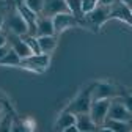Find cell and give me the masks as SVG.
I'll list each match as a JSON object with an SVG mask.
<instances>
[{"instance_id": "52a82bcc", "label": "cell", "mask_w": 132, "mask_h": 132, "mask_svg": "<svg viewBox=\"0 0 132 132\" xmlns=\"http://www.w3.org/2000/svg\"><path fill=\"white\" fill-rule=\"evenodd\" d=\"M52 22H54V30H55V35H61L66 30L69 28H80L82 25L79 24V21L74 18L71 13H60V14H55L52 18Z\"/></svg>"}, {"instance_id": "7c38bea8", "label": "cell", "mask_w": 132, "mask_h": 132, "mask_svg": "<svg viewBox=\"0 0 132 132\" xmlns=\"http://www.w3.org/2000/svg\"><path fill=\"white\" fill-rule=\"evenodd\" d=\"M76 118L77 115L72 113V112H68V110H60L58 117L55 120V124H54V129L55 130H61V132H66L72 124H76Z\"/></svg>"}, {"instance_id": "6da1fadb", "label": "cell", "mask_w": 132, "mask_h": 132, "mask_svg": "<svg viewBox=\"0 0 132 132\" xmlns=\"http://www.w3.org/2000/svg\"><path fill=\"white\" fill-rule=\"evenodd\" d=\"M93 88H91V97L93 99H113L121 96L126 88L115 80L102 79V80H93Z\"/></svg>"}, {"instance_id": "e0dca14e", "label": "cell", "mask_w": 132, "mask_h": 132, "mask_svg": "<svg viewBox=\"0 0 132 132\" xmlns=\"http://www.w3.org/2000/svg\"><path fill=\"white\" fill-rule=\"evenodd\" d=\"M66 5L69 8V13L79 21L82 28H85V13L82 10V0H66Z\"/></svg>"}, {"instance_id": "7402d4cb", "label": "cell", "mask_w": 132, "mask_h": 132, "mask_svg": "<svg viewBox=\"0 0 132 132\" xmlns=\"http://www.w3.org/2000/svg\"><path fill=\"white\" fill-rule=\"evenodd\" d=\"M10 49H11V46L10 44H5V46H0V61H2L5 57H6V54L10 52Z\"/></svg>"}, {"instance_id": "277c9868", "label": "cell", "mask_w": 132, "mask_h": 132, "mask_svg": "<svg viewBox=\"0 0 132 132\" xmlns=\"http://www.w3.org/2000/svg\"><path fill=\"white\" fill-rule=\"evenodd\" d=\"M3 30L10 31V33H14V35H25L28 33V25L25 22V19L22 18L21 11L16 8V5L13 3L10 6V10L6 11L5 14V25H3Z\"/></svg>"}, {"instance_id": "8fae6325", "label": "cell", "mask_w": 132, "mask_h": 132, "mask_svg": "<svg viewBox=\"0 0 132 132\" xmlns=\"http://www.w3.org/2000/svg\"><path fill=\"white\" fill-rule=\"evenodd\" d=\"M60 13H69L66 0H46L44 2V8H43L41 14L54 18L55 14H60Z\"/></svg>"}, {"instance_id": "ba28073f", "label": "cell", "mask_w": 132, "mask_h": 132, "mask_svg": "<svg viewBox=\"0 0 132 132\" xmlns=\"http://www.w3.org/2000/svg\"><path fill=\"white\" fill-rule=\"evenodd\" d=\"M110 21H120L132 28V8L124 5L121 0H117L110 5Z\"/></svg>"}, {"instance_id": "5b68a950", "label": "cell", "mask_w": 132, "mask_h": 132, "mask_svg": "<svg viewBox=\"0 0 132 132\" xmlns=\"http://www.w3.org/2000/svg\"><path fill=\"white\" fill-rule=\"evenodd\" d=\"M51 61H52V57L51 54H31L30 57L24 58L22 61V69L25 71H30V72H35V74H43L49 69L51 66Z\"/></svg>"}, {"instance_id": "3957f363", "label": "cell", "mask_w": 132, "mask_h": 132, "mask_svg": "<svg viewBox=\"0 0 132 132\" xmlns=\"http://www.w3.org/2000/svg\"><path fill=\"white\" fill-rule=\"evenodd\" d=\"M110 21V6L97 5L93 11L85 14V28L93 33H101L102 27Z\"/></svg>"}, {"instance_id": "ac0fdd59", "label": "cell", "mask_w": 132, "mask_h": 132, "mask_svg": "<svg viewBox=\"0 0 132 132\" xmlns=\"http://www.w3.org/2000/svg\"><path fill=\"white\" fill-rule=\"evenodd\" d=\"M22 61L24 58H21L16 54L13 49H10V52L6 54V57L0 61V66H8V68H21L22 69Z\"/></svg>"}, {"instance_id": "44dd1931", "label": "cell", "mask_w": 132, "mask_h": 132, "mask_svg": "<svg viewBox=\"0 0 132 132\" xmlns=\"http://www.w3.org/2000/svg\"><path fill=\"white\" fill-rule=\"evenodd\" d=\"M96 6H97L96 0H82V10H84L85 14H88L90 11H93Z\"/></svg>"}, {"instance_id": "9a60e30c", "label": "cell", "mask_w": 132, "mask_h": 132, "mask_svg": "<svg viewBox=\"0 0 132 132\" xmlns=\"http://www.w3.org/2000/svg\"><path fill=\"white\" fill-rule=\"evenodd\" d=\"M39 49L43 54H51L58 47V35H46V36H38Z\"/></svg>"}, {"instance_id": "d6986e66", "label": "cell", "mask_w": 132, "mask_h": 132, "mask_svg": "<svg viewBox=\"0 0 132 132\" xmlns=\"http://www.w3.org/2000/svg\"><path fill=\"white\" fill-rule=\"evenodd\" d=\"M44 2H46V0H24V3L30 10H33L35 13H38V14H41V11L44 8Z\"/></svg>"}, {"instance_id": "30bf717a", "label": "cell", "mask_w": 132, "mask_h": 132, "mask_svg": "<svg viewBox=\"0 0 132 132\" xmlns=\"http://www.w3.org/2000/svg\"><path fill=\"white\" fill-rule=\"evenodd\" d=\"M5 33H6V38H8V44L11 46V49L18 54L21 58H27V57H30L33 52H31V49L27 46V43L24 41V38L22 36H19V35H14V33H10V31H6L5 30Z\"/></svg>"}, {"instance_id": "4fadbf2b", "label": "cell", "mask_w": 132, "mask_h": 132, "mask_svg": "<svg viewBox=\"0 0 132 132\" xmlns=\"http://www.w3.org/2000/svg\"><path fill=\"white\" fill-rule=\"evenodd\" d=\"M97 130H107V132H120V130H132V121H121V120H112L107 118Z\"/></svg>"}, {"instance_id": "484cf974", "label": "cell", "mask_w": 132, "mask_h": 132, "mask_svg": "<svg viewBox=\"0 0 132 132\" xmlns=\"http://www.w3.org/2000/svg\"><path fill=\"white\" fill-rule=\"evenodd\" d=\"M124 88H126V91H127V93H130V94H132V85H130V87H124Z\"/></svg>"}, {"instance_id": "9c48e42d", "label": "cell", "mask_w": 132, "mask_h": 132, "mask_svg": "<svg viewBox=\"0 0 132 132\" xmlns=\"http://www.w3.org/2000/svg\"><path fill=\"white\" fill-rule=\"evenodd\" d=\"M112 120H121V121H132V115L130 112L126 109V105L121 102L120 97H113L110 102V109H109V117Z\"/></svg>"}, {"instance_id": "5bb4252c", "label": "cell", "mask_w": 132, "mask_h": 132, "mask_svg": "<svg viewBox=\"0 0 132 132\" xmlns=\"http://www.w3.org/2000/svg\"><path fill=\"white\" fill-rule=\"evenodd\" d=\"M46 35H55L52 18L44 14H38L36 19V36H46Z\"/></svg>"}, {"instance_id": "8992f818", "label": "cell", "mask_w": 132, "mask_h": 132, "mask_svg": "<svg viewBox=\"0 0 132 132\" xmlns=\"http://www.w3.org/2000/svg\"><path fill=\"white\" fill-rule=\"evenodd\" d=\"M110 102H112V99H93V101H91V107H90L88 113H90V117L93 118V121L97 124V127L107 120Z\"/></svg>"}, {"instance_id": "7a4b0ae2", "label": "cell", "mask_w": 132, "mask_h": 132, "mask_svg": "<svg viewBox=\"0 0 132 132\" xmlns=\"http://www.w3.org/2000/svg\"><path fill=\"white\" fill-rule=\"evenodd\" d=\"M91 88H93L91 82L85 84L84 87H82L74 94V97L71 99V101L63 107V110L72 112L76 115H79V113H88L90 107H91V101H93V97H91Z\"/></svg>"}, {"instance_id": "cb8c5ba5", "label": "cell", "mask_w": 132, "mask_h": 132, "mask_svg": "<svg viewBox=\"0 0 132 132\" xmlns=\"http://www.w3.org/2000/svg\"><path fill=\"white\" fill-rule=\"evenodd\" d=\"M113 2H117V0H97V5H104V6H110Z\"/></svg>"}, {"instance_id": "ffe728a7", "label": "cell", "mask_w": 132, "mask_h": 132, "mask_svg": "<svg viewBox=\"0 0 132 132\" xmlns=\"http://www.w3.org/2000/svg\"><path fill=\"white\" fill-rule=\"evenodd\" d=\"M120 99H121V102L126 105V109L130 112V115H132V94L130 93H127V91H124L121 96H118Z\"/></svg>"}, {"instance_id": "603a6c76", "label": "cell", "mask_w": 132, "mask_h": 132, "mask_svg": "<svg viewBox=\"0 0 132 132\" xmlns=\"http://www.w3.org/2000/svg\"><path fill=\"white\" fill-rule=\"evenodd\" d=\"M5 44H8V38H6L5 30L2 28V30H0V46H5Z\"/></svg>"}, {"instance_id": "4316f807", "label": "cell", "mask_w": 132, "mask_h": 132, "mask_svg": "<svg viewBox=\"0 0 132 132\" xmlns=\"http://www.w3.org/2000/svg\"><path fill=\"white\" fill-rule=\"evenodd\" d=\"M13 2H14V5H18V3H22L24 0H13Z\"/></svg>"}, {"instance_id": "83f0119b", "label": "cell", "mask_w": 132, "mask_h": 132, "mask_svg": "<svg viewBox=\"0 0 132 132\" xmlns=\"http://www.w3.org/2000/svg\"><path fill=\"white\" fill-rule=\"evenodd\" d=\"M96 2H97V0H96Z\"/></svg>"}, {"instance_id": "2e32d148", "label": "cell", "mask_w": 132, "mask_h": 132, "mask_svg": "<svg viewBox=\"0 0 132 132\" xmlns=\"http://www.w3.org/2000/svg\"><path fill=\"white\" fill-rule=\"evenodd\" d=\"M76 124L79 132H90V130H97V124L93 121L90 113H79L76 118Z\"/></svg>"}, {"instance_id": "d4e9b609", "label": "cell", "mask_w": 132, "mask_h": 132, "mask_svg": "<svg viewBox=\"0 0 132 132\" xmlns=\"http://www.w3.org/2000/svg\"><path fill=\"white\" fill-rule=\"evenodd\" d=\"M121 2H123L124 5H127L129 8H132V0H121Z\"/></svg>"}]
</instances>
